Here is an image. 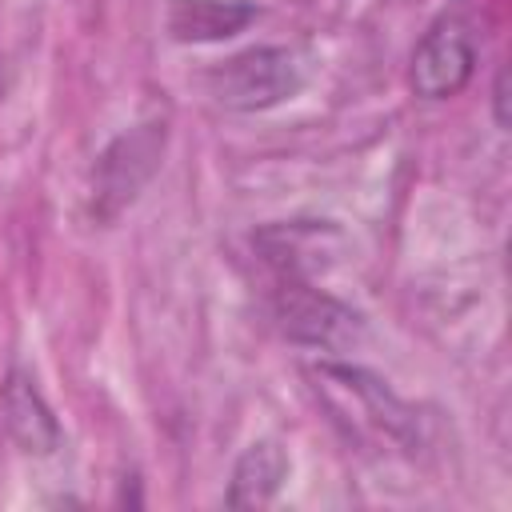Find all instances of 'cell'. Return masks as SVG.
<instances>
[{
	"instance_id": "cell-1",
	"label": "cell",
	"mask_w": 512,
	"mask_h": 512,
	"mask_svg": "<svg viewBox=\"0 0 512 512\" xmlns=\"http://www.w3.org/2000/svg\"><path fill=\"white\" fill-rule=\"evenodd\" d=\"M272 316L280 332L296 344L340 352L360 340V316L336 296L312 288L300 272H280V288L272 296Z\"/></svg>"
},
{
	"instance_id": "cell-2",
	"label": "cell",
	"mask_w": 512,
	"mask_h": 512,
	"mask_svg": "<svg viewBox=\"0 0 512 512\" xmlns=\"http://www.w3.org/2000/svg\"><path fill=\"white\" fill-rule=\"evenodd\" d=\"M300 88V64L288 48H248L232 60H224L208 76V92L216 104L232 112H264L280 100H288Z\"/></svg>"
},
{
	"instance_id": "cell-3",
	"label": "cell",
	"mask_w": 512,
	"mask_h": 512,
	"mask_svg": "<svg viewBox=\"0 0 512 512\" xmlns=\"http://www.w3.org/2000/svg\"><path fill=\"white\" fill-rule=\"evenodd\" d=\"M316 388L332 400L336 412H356V432H372L388 444H412L416 440V420L412 412L368 372L344 368V364H320Z\"/></svg>"
},
{
	"instance_id": "cell-4",
	"label": "cell",
	"mask_w": 512,
	"mask_h": 512,
	"mask_svg": "<svg viewBox=\"0 0 512 512\" xmlns=\"http://www.w3.org/2000/svg\"><path fill=\"white\" fill-rule=\"evenodd\" d=\"M476 72V44L460 20H440L412 52L408 84L424 100H448L456 96Z\"/></svg>"
},
{
	"instance_id": "cell-5",
	"label": "cell",
	"mask_w": 512,
	"mask_h": 512,
	"mask_svg": "<svg viewBox=\"0 0 512 512\" xmlns=\"http://www.w3.org/2000/svg\"><path fill=\"white\" fill-rule=\"evenodd\" d=\"M160 144H164V132H156V124H144V128L120 136L104 152V160H100V184H96V200L104 204V212H116L124 200L136 196V188L156 168Z\"/></svg>"
},
{
	"instance_id": "cell-6",
	"label": "cell",
	"mask_w": 512,
	"mask_h": 512,
	"mask_svg": "<svg viewBox=\"0 0 512 512\" xmlns=\"http://www.w3.org/2000/svg\"><path fill=\"white\" fill-rule=\"evenodd\" d=\"M0 408H4V424H8L12 440L24 452H52L60 444V424H56L52 408L44 404V396H40V388H36L32 376L12 372L4 380Z\"/></svg>"
},
{
	"instance_id": "cell-7",
	"label": "cell",
	"mask_w": 512,
	"mask_h": 512,
	"mask_svg": "<svg viewBox=\"0 0 512 512\" xmlns=\"http://www.w3.org/2000/svg\"><path fill=\"white\" fill-rule=\"evenodd\" d=\"M256 20L248 0H172L168 4V32L176 40H224Z\"/></svg>"
},
{
	"instance_id": "cell-8",
	"label": "cell",
	"mask_w": 512,
	"mask_h": 512,
	"mask_svg": "<svg viewBox=\"0 0 512 512\" xmlns=\"http://www.w3.org/2000/svg\"><path fill=\"white\" fill-rule=\"evenodd\" d=\"M288 476V456L276 440H256L232 468L228 484V504L232 508H260L268 504Z\"/></svg>"
},
{
	"instance_id": "cell-9",
	"label": "cell",
	"mask_w": 512,
	"mask_h": 512,
	"mask_svg": "<svg viewBox=\"0 0 512 512\" xmlns=\"http://www.w3.org/2000/svg\"><path fill=\"white\" fill-rule=\"evenodd\" d=\"M492 104H496V124H508V68H500L496 88H492Z\"/></svg>"
}]
</instances>
